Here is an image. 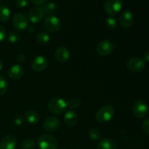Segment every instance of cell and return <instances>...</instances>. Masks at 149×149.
<instances>
[{"label":"cell","mask_w":149,"mask_h":149,"mask_svg":"<svg viewBox=\"0 0 149 149\" xmlns=\"http://www.w3.org/2000/svg\"><path fill=\"white\" fill-rule=\"evenodd\" d=\"M47 109L53 114H62L68 109L67 102L61 97H53L48 102Z\"/></svg>","instance_id":"6da1fadb"},{"label":"cell","mask_w":149,"mask_h":149,"mask_svg":"<svg viewBox=\"0 0 149 149\" xmlns=\"http://www.w3.org/2000/svg\"><path fill=\"white\" fill-rule=\"evenodd\" d=\"M115 115V110L111 104L106 105L97 111L95 119L100 123H106L113 119Z\"/></svg>","instance_id":"7a4b0ae2"},{"label":"cell","mask_w":149,"mask_h":149,"mask_svg":"<svg viewBox=\"0 0 149 149\" xmlns=\"http://www.w3.org/2000/svg\"><path fill=\"white\" fill-rule=\"evenodd\" d=\"M37 145L41 149H57L58 141L52 135L45 134L39 137Z\"/></svg>","instance_id":"3957f363"},{"label":"cell","mask_w":149,"mask_h":149,"mask_svg":"<svg viewBox=\"0 0 149 149\" xmlns=\"http://www.w3.org/2000/svg\"><path fill=\"white\" fill-rule=\"evenodd\" d=\"M44 27L50 33H56L61 28V20L53 15H47L44 20Z\"/></svg>","instance_id":"277c9868"},{"label":"cell","mask_w":149,"mask_h":149,"mask_svg":"<svg viewBox=\"0 0 149 149\" xmlns=\"http://www.w3.org/2000/svg\"><path fill=\"white\" fill-rule=\"evenodd\" d=\"M115 48V45L111 41L104 39L99 42L96 47V52L98 55L106 57L110 55Z\"/></svg>","instance_id":"5b68a950"},{"label":"cell","mask_w":149,"mask_h":149,"mask_svg":"<svg viewBox=\"0 0 149 149\" xmlns=\"http://www.w3.org/2000/svg\"><path fill=\"white\" fill-rule=\"evenodd\" d=\"M122 7V0H106L104 4V9L109 15L113 16L117 14Z\"/></svg>","instance_id":"8992f818"},{"label":"cell","mask_w":149,"mask_h":149,"mask_svg":"<svg viewBox=\"0 0 149 149\" xmlns=\"http://www.w3.org/2000/svg\"><path fill=\"white\" fill-rule=\"evenodd\" d=\"M146 63L143 59L138 57L132 58L127 63V68L133 73L141 72L145 68Z\"/></svg>","instance_id":"52a82bcc"},{"label":"cell","mask_w":149,"mask_h":149,"mask_svg":"<svg viewBox=\"0 0 149 149\" xmlns=\"http://www.w3.org/2000/svg\"><path fill=\"white\" fill-rule=\"evenodd\" d=\"M49 65L47 58L43 55L35 57L31 62V68L35 72H42L45 71Z\"/></svg>","instance_id":"ba28073f"},{"label":"cell","mask_w":149,"mask_h":149,"mask_svg":"<svg viewBox=\"0 0 149 149\" xmlns=\"http://www.w3.org/2000/svg\"><path fill=\"white\" fill-rule=\"evenodd\" d=\"M13 26L16 30L24 31L29 28V21L22 13H17L13 17Z\"/></svg>","instance_id":"9c48e42d"},{"label":"cell","mask_w":149,"mask_h":149,"mask_svg":"<svg viewBox=\"0 0 149 149\" xmlns=\"http://www.w3.org/2000/svg\"><path fill=\"white\" fill-rule=\"evenodd\" d=\"M132 111L136 117L141 119L146 116L148 113V106L146 103L143 100H138L134 103Z\"/></svg>","instance_id":"30bf717a"},{"label":"cell","mask_w":149,"mask_h":149,"mask_svg":"<svg viewBox=\"0 0 149 149\" xmlns=\"http://www.w3.org/2000/svg\"><path fill=\"white\" fill-rule=\"evenodd\" d=\"M60 121L55 116H49L43 122V128L48 132H55L59 128Z\"/></svg>","instance_id":"8fae6325"},{"label":"cell","mask_w":149,"mask_h":149,"mask_svg":"<svg viewBox=\"0 0 149 149\" xmlns=\"http://www.w3.org/2000/svg\"><path fill=\"white\" fill-rule=\"evenodd\" d=\"M45 15L42 7H34L29 11V19L32 23H37L40 22Z\"/></svg>","instance_id":"7c38bea8"},{"label":"cell","mask_w":149,"mask_h":149,"mask_svg":"<svg viewBox=\"0 0 149 149\" xmlns=\"http://www.w3.org/2000/svg\"><path fill=\"white\" fill-rule=\"evenodd\" d=\"M134 21V16L130 11H125L120 15L119 23L123 29H128L132 25Z\"/></svg>","instance_id":"4fadbf2b"},{"label":"cell","mask_w":149,"mask_h":149,"mask_svg":"<svg viewBox=\"0 0 149 149\" xmlns=\"http://www.w3.org/2000/svg\"><path fill=\"white\" fill-rule=\"evenodd\" d=\"M70 51L65 47H60L55 50V58L58 62L66 63L70 58Z\"/></svg>","instance_id":"5bb4252c"},{"label":"cell","mask_w":149,"mask_h":149,"mask_svg":"<svg viewBox=\"0 0 149 149\" xmlns=\"http://www.w3.org/2000/svg\"><path fill=\"white\" fill-rule=\"evenodd\" d=\"M24 74V68L19 64L13 65L8 71V76L10 78L14 80H18L23 77Z\"/></svg>","instance_id":"9a60e30c"},{"label":"cell","mask_w":149,"mask_h":149,"mask_svg":"<svg viewBox=\"0 0 149 149\" xmlns=\"http://www.w3.org/2000/svg\"><path fill=\"white\" fill-rule=\"evenodd\" d=\"M16 146L17 141L13 135L4 136L0 141V149H15Z\"/></svg>","instance_id":"2e32d148"},{"label":"cell","mask_w":149,"mask_h":149,"mask_svg":"<svg viewBox=\"0 0 149 149\" xmlns=\"http://www.w3.org/2000/svg\"><path fill=\"white\" fill-rule=\"evenodd\" d=\"M97 149H118V144L111 138H105L99 141Z\"/></svg>","instance_id":"e0dca14e"},{"label":"cell","mask_w":149,"mask_h":149,"mask_svg":"<svg viewBox=\"0 0 149 149\" xmlns=\"http://www.w3.org/2000/svg\"><path fill=\"white\" fill-rule=\"evenodd\" d=\"M64 123L68 127H74L77 124L79 121V116L74 111H68L64 116Z\"/></svg>","instance_id":"ac0fdd59"},{"label":"cell","mask_w":149,"mask_h":149,"mask_svg":"<svg viewBox=\"0 0 149 149\" xmlns=\"http://www.w3.org/2000/svg\"><path fill=\"white\" fill-rule=\"evenodd\" d=\"M25 117L26 119L32 125H35L39 122L40 117L39 114L34 110H29L25 113Z\"/></svg>","instance_id":"d6986e66"},{"label":"cell","mask_w":149,"mask_h":149,"mask_svg":"<svg viewBox=\"0 0 149 149\" xmlns=\"http://www.w3.org/2000/svg\"><path fill=\"white\" fill-rule=\"evenodd\" d=\"M10 17V10L7 6L0 5V22H6Z\"/></svg>","instance_id":"ffe728a7"},{"label":"cell","mask_w":149,"mask_h":149,"mask_svg":"<svg viewBox=\"0 0 149 149\" xmlns=\"http://www.w3.org/2000/svg\"><path fill=\"white\" fill-rule=\"evenodd\" d=\"M49 39H50V36L45 31L39 32L37 36H36V42H37V43L40 44L42 45L47 44L49 42Z\"/></svg>","instance_id":"44dd1931"},{"label":"cell","mask_w":149,"mask_h":149,"mask_svg":"<svg viewBox=\"0 0 149 149\" xmlns=\"http://www.w3.org/2000/svg\"><path fill=\"white\" fill-rule=\"evenodd\" d=\"M88 135L92 141H100L101 140V132H100V131L98 129L95 127H93L89 130Z\"/></svg>","instance_id":"7402d4cb"},{"label":"cell","mask_w":149,"mask_h":149,"mask_svg":"<svg viewBox=\"0 0 149 149\" xmlns=\"http://www.w3.org/2000/svg\"><path fill=\"white\" fill-rule=\"evenodd\" d=\"M42 8L45 14L47 15H51L53 14L55 9H56V4L54 2L45 3V4H43Z\"/></svg>","instance_id":"603a6c76"},{"label":"cell","mask_w":149,"mask_h":149,"mask_svg":"<svg viewBox=\"0 0 149 149\" xmlns=\"http://www.w3.org/2000/svg\"><path fill=\"white\" fill-rule=\"evenodd\" d=\"M81 100L77 97H71L67 102V106L72 110L79 109L81 106Z\"/></svg>","instance_id":"cb8c5ba5"},{"label":"cell","mask_w":149,"mask_h":149,"mask_svg":"<svg viewBox=\"0 0 149 149\" xmlns=\"http://www.w3.org/2000/svg\"><path fill=\"white\" fill-rule=\"evenodd\" d=\"M35 141L33 138H27L22 143V149H33L35 146Z\"/></svg>","instance_id":"d4e9b609"},{"label":"cell","mask_w":149,"mask_h":149,"mask_svg":"<svg viewBox=\"0 0 149 149\" xmlns=\"http://www.w3.org/2000/svg\"><path fill=\"white\" fill-rule=\"evenodd\" d=\"M7 80L5 79L4 77L0 75V96L4 95L7 90Z\"/></svg>","instance_id":"484cf974"},{"label":"cell","mask_w":149,"mask_h":149,"mask_svg":"<svg viewBox=\"0 0 149 149\" xmlns=\"http://www.w3.org/2000/svg\"><path fill=\"white\" fill-rule=\"evenodd\" d=\"M20 40V35L17 32H12L7 37V41L11 44H15L18 42Z\"/></svg>","instance_id":"4316f807"},{"label":"cell","mask_w":149,"mask_h":149,"mask_svg":"<svg viewBox=\"0 0 149 149\" xmlns=\"http://www.w3.org/2000/svg\"><path fill=\"white\" fill-rule=\"evenodd\" d=\"M106 27L109 29L113 30L116 28L117 26V22H116V19H114L112 17H109L106 19Z\"/></svg>","instance_id":"83f0119b"},{"label":"cell","mask_w":149,"mask_h":149,"mask_svg":"<svg viewBox=\"0 0 149 149\" xmlns=\"http://www.w3.org/2000/svg\"><path fill=\"white\" fill-rule=\"evenodd\" d=\"M143 130L146 134L149 135V119H146L142 125Z\"/></svg>","instance_id":"f1b7e54d"},{"label":"cell","mask_w":149,"mask_h":149,"mask_svg":"<svg viewBox=\"0 0 149 149\" xmlns=\"http://www.w3.org/2000/svg\"><path fill=\"white\" fill-rule=\"evenodd\" d=\"M16 4L18 7L24 8L27 6L28 0H16Z\"/></svg>","instance_id":"f546056e"},{"label":"cell","mask_w":149,"mask_h":149,"mask_svg":"<svg viewBox=\"0 0 149 149\" xmlns=\"http://www.w3.org/2000/svg\"><path fill=\"white\" fill-rule=\"evenodd\" d=\"M5 36H6L5 30H4V27L0 25V42L4 41V39H5Z\"/></svg>","instance_id":"4dcf8cb0"},{"label":"cell","mask_w":149,"mask_h":149,"mask_svg":"<svg viewBox=\"0 0 149 149\" xmlns=\"http://www.w3.org/2000/svg\"><path fill=\"white\" fill-rule=\"evenodd\" d=\"M16 60H17V61L19 63H23L26 61V58L24 55H23V54H20V55H17Z\"/></svg>","instance_id":"1f68e13d"},{"label":"cell","mask_w":149,"mask_h":149,"mask_svg":"<svg viewBox=\"0 0 149 149\" xmlns=\"http://www.w3.org/2000/svg\"><path fill=\"white\" fill-rule=\"evenodd\" d=\"M31 1L36 5H42V4H45L48 0H31Z\"/></svg>","instance_id":"d6a6232c"},{"label":"cell","mask_w":149,"mask_h":149,"mask_svg":"<svg viewBox=\"0 0 149 149\" xmlns=\"http://www.w3.org/2000/svg\"><path fill=\"white\" fill-rule=\"evenodd\" d=\"M143 61L149 62V50L144 52L143 54Z\"/></svg>","instance_id":"836d02e7"},{"label":"cell","mask_w":149,"mask_h":149,"mask_svg":"<svg viewBox=\"0 0 149 149\" xmlns=\"http://www.w3.org/2000/svg\"><path fill=\"white\" fill-rule=\"evenodd\" d=\"M3 67H4V63H3L2 60H1V58H0V71H1V70H2Z\"/></svg>","instance_id":"e575fe53"},{"label":"cell","mask_w":149,"mask_h":149,"mask_svg":"<svg viewBox=\"0 0 149 149\" xmlns=\"http://www.w3.org/2000/svg\"><path fill=\"white\" fill-rule=\"evenodd\" d=\"M28 30H29V31L31 32V33H32V32L34 31V29H33V27H29L28 28Z\"/></svg>","instance_id":"d590c367"},{"label":"cell","mask_w":149,"mask_h":149,"mask_svg":"<svg viewBox=\"0 0 149 149\" xmlns=\"http://www.w3.org/2000/svg\"><path fill=\"white\" fill-rule=\"evenodd\" d=\"M60 149H66V148H60Z\"/></svg>","instance_id":"8d00e7d4"},{"label":"cell","mask_w":149,"mask_h":149,"mask_svg":"<svg viewBox=\"0 0 149 149\" xmlns=\"http://www.w3.org/2000/svg\"><path fill=\"white\" fill-rule=\"evenodd\" d=\"M0 2H1V0H0Z\"/></svg>","instance_id":"74e56055"}]
</instances>
